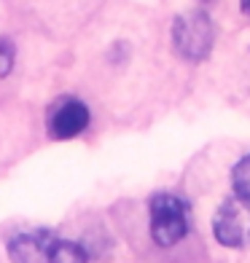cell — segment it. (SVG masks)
Returning a JSON list of instances; mask_svg holds the SVG:
<instances>
[{
  "mask_svg": "<svg viewBox=\"0 0 250 263\" xmlns=\"http://www.w3.org/2000/svg\"><path fill=\"white\" fill-rule=\"evenodd\" d=\"M14 59H16V49H14V41L11 38H0V78H6L14 67Z\"/></svg>",
  "mask_w": 250,
  "mask_h": 263,
  "instance_id": "8992f818",
  "label": "cell"
},
{
  "mask_svg": "<svg viewBox=\"0 0 250 263\" xmlns=\"http://www.w3.org/2000/svg\"><path fill=\"white\" fill-rule=\"evenodd\" d=\"M216 41V27L205 11H188V14L175 16L172 22V43L175 51L188 62H202L212 51Z\"/></svg>",
  "mask_w": 250,
  "mask_h": 263,
  "instance_id": "7a4b0ae2",
  "label": "cell"
},
{
  "mask_svg": "<svg viewBox=\"0 0 250 263\" xmlns=\"http://www.w3.org/2000/svg\"><path fill=\"white\" fill-rule=\"evenodd\" d=\"M89 126V107L81 100H67L51 116V135L57 140H73Z\"/></svg>",
  "mask_w": 250,
  "mask_h": 263,
  "instance_id": "277c9868",
  "label": "cell"
},
{
  "mask_svg": "<svg viewBox=\"0 0 250 263\" xmlns=\"http://www.w3.org/2000/svg\"><path fill=\"white\" fill-rule=\"evenodd\" d=\"M212 234L218 245L240 250L250 239V204L240 196H229L212 215Z\"/></svg>",
  "mask_w": 250,
  "mask_h": 263,
  "instance_id": "3957f363",
  "label": "cell"
},
{
  "mask_svg": "<svg viewBox=\"0 0 250 263\" xmlns=\"http://www.w3.org/2000/svg\"><path fill=\"white\" fill-rule=\"evenodd\" d=\"M231 188H234V196H240L250 204V153L231 166Z\"/></svg>",
  "mask_w": 250,
  "mask_h": 263,
  "instance_id": "5b68a950",
  "label": "cell"
},
{
  "mask_svg": "<svg viewBox=\"0 0 250 263\" xmlns=\"http://www.w3.org/2000/svg\"><path fill=\"white\" fill-rule=\"evenodd\" d=\"M240 8L245 11V14H250V0H240Z\"/></svg>",
  "mask_w": 250,
  "mask_h": 263,
  "instance_id": "52a82bcc",
  "label": "cell"
},
{
  "mask_svg": "<svg viewBox=\"0 0 250 263\" xmlns=\"http://www.w3.org/2000/svg\"><path fill=\"white\" fill-rule=\"evenodd\" d=\"M151 236L159 247H175L188 234V204L172 194H156L151 199Z\"/></svg>",
  "mask_w": 250,
  "mask_h": 263,
  "instance_id": "6da1fadb",
  "label": "cell"
}]
</instances>
